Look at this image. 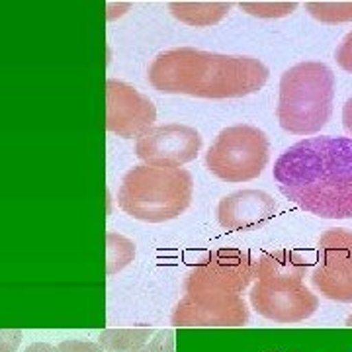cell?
Here are the masks:
<instances>
[{"label": "cell", "instance_id": "cell-12", "mask_svg": "<svg viewBox=\"0 0 352 352\" xmlns=\"http://www.w3.org/2000/svg\"><path fill=\"white\" fill-rule=\"evenodd\" d=\"M278 212L276 200L263 190H237L217 204V221L229 231H252Z\"/></svg>", "mask_w": 352, "mask_h": 352}, {"label": "cell", "instance_id": "cell-1", "mask_svg": "<svg viewBox=\"0 0 352 352\" xmlns=\"http://www.w3.org/2000/svg\"><path fill=\"white\" fill-rule=\"evenodd\" d=\"M272 175L303 212L323 219L352 217V138L303 139L278 157Z\"/></svg>", "mask_w": 352, "mask_h": 352}, {"label": "cell", "instance_id": "cell-9", "mask_svg": "<svg viewBox=\"0 0 352 352\" xmlns=\"http://www.w3.org/2000/svg\"><path fill=\"white\" fill-rule=\"evenodd\" d=\"M157 122V108L149 96L124 80H106V129L118 138H141Z\"/></svg>", "mask_w": 352, "mask_h": 352}, {"label": "cell", "instance_id": "cell-21", "mask_svg": "<svg viewBox=\"0 0 352 352\" xmlns=\"http://www.w3.org/2000/svg\"><path fill=\"white\" fill-rule=\"evenodd\" d=\"M22 342V331L2 329L0 331V352H16Z\"/></svg>", "mask_w": 352, "mask_h": 352}, {"label": "cell", "instance_id": "cell-2", "mask_svg": "<svg viewBox=\"0 0 352 352\" xmlns=\"http://www.w3.org/2000/svg\"><path fill=\"white\" fill-rule=\"evenodd\" d=\"M268 67L251 55H226L194 47L159 53L147 78L161 94L226 100L258 92L268 80Z\"/></svg>", "mask_w": 352, "mask_h": 352}, {"label": "cell", "instance_id": "cell-4", "mask_svg": "<svg viewBox=\"0 0 352 352\" xmlns=\"http://www.w3.org/2000/svg\"><path fill=\"white\" fill-rule=\"evenodd\" d=\"M335 100V73L325 63L303 61L280 78L278 122L292 135H315L327 126Z\"/></svg>", "mask_w": 352, "mask_h": 352}, {"label": "cell", "instance_id": "cell-18", "mask_svg": "<svg viewBox=\"0 0 352 352\" xmlns=\"http://www.w3.org/2000/svg\"><path fill=\"white\" fill-rule=\"evenodd\" d=\"M243 12L256 16V18H284L298 8V2H282V0H258V2H239L237 4Z\"/></svg>", "mask_w": 352, "mask_h": 352}, {"label": "cell", "instance_id": "cell-23", "mask_svg": "<svg viewBox=\"0 0 352 352\" xmlns=\"http://www.w3.org/2000/svg\"><path fill=\"white\" fill-rule=\"evenodd\" d=\"M342 124H344V129L352 135V96L342 106Z\"/></svg>", "mask_w": 352, "mask_h": 352}, {"label": "cell", "instance_id": "cell-6", "mask_svg": "<svg viewBox=\"0 0 352 352\" xmlns=\"http://www.w3.org/2000/svg\"><path fill=\"white\" fill-rule=\"evenodd\" d=\"M256 280V261L241 249H215L206 252L184 278L186 296L217 294L241 296Z\"/></svg>", "mask_w": 352, "mask_h": 352}, {"label": "cell", "instance_id": "cell-15", "mask_svg": "<svg viewBox=\"0 0 352 352\" xmlns=\"http://www.w3.org/2000/svg\"><path fill=\"white\" fill-rule=\"evenodd\" d=\"M151 339V329H106L98 337V344L106 352H138Z\"/></svg>", "mask_w": 352, "mask_h": 352}, {"label": "cell", "instance_id": "cell-8", "mask_svg": "<svg viewBox=\"0 0 352 352\" xmlns=\"http://www.w3.org/2000/svg\"><path fill=\"white\" fill-rule=\"evenodd\" d=\"M200 151V131L182 124L155 126L135 141V155L157 168H180L192 163Z\"/></svg>", "mask_w": 352, "mask_h": 352}, {"label": "cell", "instance_id": "cell-25", "mask_svg": "<svg viewBox=\"0 0 352 352\" xmlns=\"http://www.w3.org/2000/svg\"><path fill=\"white\" fill-rule=\"evenodd\" d=\"M344 325H346V327H352V315H349V317H346V321H344Z\"/></svg>", "mask_w": 352, "mask_h": 352}, {"label": "cell", "instance_id": "cell-24", "mask_svg": "<svg viewBox=\"0 0 352 352\" xmlns=\"http://www.w3.org/2000/svg\"><path fill=\"white\" fill-rule=\"evenodd\" d=\"M24 352H59V351H57V346L47 344V342H34V344H30Z\"/></svg>", "mask_w": 352, "mask_h": 352}, {"label": "cell", "instance_id": "cell-13", "mask_svg": "<svg viewBox=\"0 0 352 352\" xmlns=\"http://www.w3.org/2000/svg\"><path fill=\"white\" fill-rule=\"evenodd\" d=\"M307 272H309V261L300 251H292V249L264 252L256 261V282L266 286L303 284Z\"/></svg>", "mask_w": 352, "mask_h": 352}, {"label": "cell", "instance_id": "cell-10", "mask_svg": "<svg viewBox=\"0 0 352 352\" xmlns=\"http://www.w3.org/2000/svg\"><path fill=\"white\" fill-rule=\"evenodd\" d=\"M251 319L241 296L194 294L176 303L170 323L176 327H245Z\"/></svg>", "mask_w": 352, "mask_h": 352}, {"label": "cell", "instance_id": "cell-5", "mask_svg": "<svg viewBox=\"0 0 352 352\" xmlns=\"http://www.w3.org/2000/svg\"><path fill=\"white\" fill-rule=\"evenodd\" d=\"M270 141L263 129L247 124L221 129L206 153V168L223 182H249L263 175Z\"/></svg>", "mask_w": 352, "mask_h": 352}, {"label": "cell", "instance_id": "cell-17", "mask_svg": "<svg viewBox=\"0 0 352 352\" xmlns=\"http://www.w3.org/2000/svg\"><path fill=\"white\" fill-rule=\"evenodd\" d=\"M307 12L321 24H344L352 22V2H327L315 0L305 4Z\"/></svg>", "mask_w": 352, "mask_h": 352}, {"label": "cell", "instance_id": "cell-3", "mask_svg": "<svg viewBox=\"0 0 352 352\" xmlns=\"http://www.w3.org/2000/svg\"><path fill=\"white\" fill-rule=\"evenodd\" d=\"M194 196V176L186 168L133 166L122 178L118 206L145 223H164L184 214Z\"/></svg>", "mask_w": 352, "mask_h": 352}, {"label": "cell", "instance_id": "cell-14", "mask_svg": "<svg viewBox=\"0 0 352 352\" xmlns=\"http://www.w3.org/2000/svg\"><path fill=\"white\" fill-rule=\"evenodd\" d=\"M231 2H170L168 10L178 22L192 28H210L219 24L231 10Z\"/></svg>", "mask_w": 352, "mask_h": 352}, {"label": "cell", "instance_id": "cell-7", "mask_svg": "<svg viewBox=\"0 0 352 352\" xmlns=\"http://www.w3.org/2000/svg\"><path fill=\"white\" fill-rule=\"evenodd\" d=\"M317 264L311 284L323 298L333 302H352V231L331 227L317 241Z\"/></svg>", "mask_w": 352, "mask_h": 352}, {"label": "cell", "instance_id": "cell-16", "mask_svg": "<svg viewBox=\"0 0 352 352\" xmlns=\"http://www.w3.org/2000/svg\"><path fill=\"white\" fill-rule=\"evenodd\" d=\"M106 247H108V254H106V272L108 274H116L120 270H124L127 264L133 263L135 258V243L127 239L120 233L110 231L106 235Z\"/></svg>", "mask_w": 352, "mask_h": 352}, {"label": "cell", "instance_id": "cell-19", "mask_svg": "<svg viewBox=\"0 0 352 352\" xmlns=\"http://www.w3.org/2000/svg\"><path fill=\"white\" fill-rule=\"evenodd\" d=\"M173 349H175V335L170 331H159L138 352H173Z\"/></svg>", "mask_w": 352, "mask_h": 352}, {"label": "cell", "instance_id": "cell-11", "mask_svg": "<svg viewBox=\"0 0 352 352\" xmlns=\"http://www.w3.org/2000/svg\"><path fill=\"white\" fill-rule=\"evenodd\" d=\"M252 309L274 323H302L319 309V298L305 284L266 286L256 282L249 294Z\"/></svg>", "mask_w": 352, "mask_h": 352}, {"label": "cell", "instance_id": "cell-20", "mask_svg": "<svg viewBox=\"0 0 352 352\" xmlns=\"http://www.w3.org/2000/svg\"><path fill=\"white\" fill-rule=\"evenodd\" d=\"M335 59H337V65H339L342 71L352 73V32H349L342 38L339 47L335 51Z\"/></svg>", "mask_w": 352, "mask_h": 352}, {"label": "cell", "instance_id": "cell-22", "mask_svg": "<svg viewBox=\"0 0 352 352\" xmlns=\"http://www.w3.org/2000/svg\"><path fill=\"white\" fill-rule=\"evenodd\" d=\"M59 352H104L98 342H87V340H63L59 346Z\"/></svg>", "mask_w": 352, "mask_h": 352}]
</instances>
